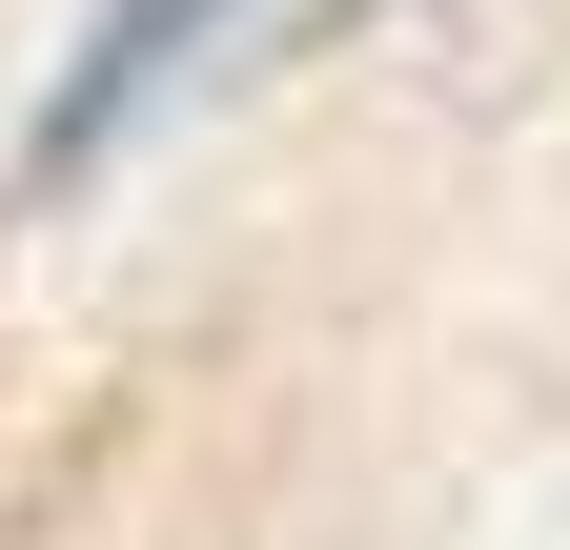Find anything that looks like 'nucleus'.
Here are the masks:
<instances>
[{
  "label": "nucleus",
  "mask_w": 570,
  "mask_h": 550,
  "mask_svg": "<svg viewBox=\"0 0 570 550\" xmlns=\"http://www.w3.org/2000/svg\"><path fill=\"white\" fill-rule=\"evenodd\" d=\"M204 41H225V0H102V21H82V61H61V102H41V184H82V164H102L164 82H184Z\"/></svg>",
  "instance_id": "1"
}]
</instances>
